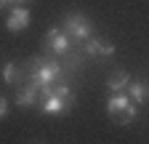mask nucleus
<instances>
[{
    "instance_id": "f257e3e1",
    "label": "nucleus",
    "mask_w": 149,
    "mask_h": 144,
    "mask_svg": "<svg viewBox=\"0 0 149 144\" xmlns=\"http://www.w3.org/2000/svg\"><path fill=\"white\" fill-rule=\"evenodd\" d=\"M24 75H27V80L29 83H35V85H53V83H59L61 80V75H64V67L56 62V59H29L27 64H24Z\"/></svg>"
},
{
    "instance_id": "f03ea898",
    "label": "nucleus",
    "mask_w": 149,
    "mask_h": 144,
    "mask_svg": "<svg viewBox=\"0 0 149 144\" xmlns=\"http://www.w3.org/2000/svg\"><path fill=\"white\" fill-rule=\"evenodd\" d=\"M107 112H109V117L115 120L117 125H128V123L136 120V104L125 94H115L107 101Z\"/></svg>"
},
{
    "instance_id": "7ed1b4c3",
    "label": "nucleus",
    "mask_w": 149,
    "mask_h": 144,
    "mask_svg": "<svg viewBox=\"0 0 149 144\" xmlns=\"http://www.w3.org/2000/svg\"><path fill=\"white\" fill-rule=\"evenodd\" d=\"M64 29H67V35L72 38V43H83V40H88L91 38V32H93V24L85 19L83 13H67L64 16Z\"/></svg>"
},
{
    "instance_id": "20e7f679",
    "label": "nucleus",
    "mask_w": 149,
    "mask_h": 144,
    "mask_svg": "<svg viewBox=\"0 0 149 144\" xmlns=\"http://www.w3.org/2000/svg\"><path fill=\"white\" fill-rule=\"evenodd\" d=\"M43 45H45V51L56 53V56H64V53L72 48V38L67 32H61V27H51L48 35H45V40H43Z\"/></svg>"
},
{
    "instance_id": "39448f33",
    "label": "nucleus",
    "mask_w": 149,
    "mask_h": 144,
    "mask_svg": "<svg viewBox=\"0 0 149 144\" xmlns=\"http://www.w3.org/2000/svg\"><path fill=\"white\" fill-rule=\"evenodd\" d=\"M80 51H83V56L104 59V56H112V53H115V45H112V43H101L96 38H88V40L80 43Z\"/></svg>"
},
{
    "instance_id": "423d86ee",
    "label": "nucleus",
    "mask_w": 149,
    "mask_h": 144,
    "mask_svg": "<svg viewBox=\"0 0 149 144\" xmlns=\"http://www.w3.org/2000/svg\"><path fill=\"white\" fill-rule=\"evenodd\" d=\"M35 101H40V85H35L27 80V85H19L16 88V104L19 107H29Z\"/></svg>"
},
{
    "instance_id": "0eeeda50",
    "label": "nucleus",
    "mask_w": 149,
    "mask_h": 144,
    "mask_svg": "<svg viewBox=\"0 0 149 144\" xmlns=\"http://www.w3.org/2000/svg\"><path fill=\"white\" fill-rule=\"evenodd\" d=\"M27 24H29V11H27L24 6H16V8H11L8 19H6V27H8L11 32H22Z\"/></svg>"
},
{
    "instance_id": "6e6552de",
    "label": "nucleus",
    "mask_w": 149,
    "mask_h": 144,
    "mask_svg": "<svg viewBox=\"0 0 149 144\" xmlns=\"http://www.w3.org/2000/svg\"><path fill=\"white\" fill-rule=\"evenodd\" d=\"M128 85H130V78L125 75L123 69L112 72V75H109V80H107V88H109L112 94H125V91H128Z\"/></svg>"
},
{
    "instance_id": "1a4fd4ad",
    "label": "nucleus",
    "mask_w": 149,
    "mask_h": 144,
    "mask_svg": "<svg viewBox=\"0 0 149 144\" xmlns=\"http://www.w3.org/2000/svg\"><path fill=\"white\" fill-rule=\"evenodd\" d=\"M125 94H130V99H133L136 104H144V101H149V85L144 80H130Z\"/></svg>"
},
{
    "instance_id": "9d476101",
    "label": "nucleus",
    "mask_w": 149,
    "mask_h": 144,
    "mask_svg": "<svg viewBox=\"0 0 149 144\" xmlns=\"http://www.w3.org/2000/svg\"><path fill=\"white\" fill-rule=\"evenodd\" d=\"M19 78H24V64L8 62V64L3 67V80H6L8 85H16V83H19Z\"/></svg>"
},
{
    "instance_id": "9b49d317",
    "label": "nucleus",
    "mask_w": 149,
    "mask_h": 144,
    "mask_svg": "<svg viewBox=\"0 0 149 144\" xmlns=\"http://www.w3.org/2000/svg\"><path fill=\"white\" fill-rule=\"evenodd\" d=\"M6 112H8V101L0 96V117H6Z\"/></svg>"
},
{
    "instance_id": "f8f14e48",
    "label": "nucleus",
    "mask_w": 149,
    "mask_h": 144,
    "mask_svg": "<svg viewBox=\"0 0 149 144\" xmlns=\"http://www.w3.org/2000/svg\"><path fill=\"white\" fill-rule=\"evenodd\" d=\"M8 3H11V6H24L27 0H8Z\"/></svg>"
},
{
    "instance_id": "ddd939ff",
    "label": "nucleus",
    "mask_w": 149,
    "mask_h": 144,
    "mask_svg": "<svg viewBox=\"0 0 149 144\" xmlns=\"http://www.w3.org/2000/svg\"><path fill=\"white\" fill-rule=\"evenodd\" d=\"M3 6H8V0H0V8H3Z\"/></svg>"
}]
</instances>
